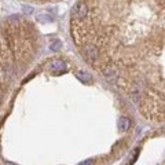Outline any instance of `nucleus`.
Instances as JSON below:
<instances>
[{
  "label": "nucleus",
  "instance_id": "nucleus-1",
  "mask_svg": "<svg viewBox=\"0 0 165 165\" xmlns=\"http://www.w3.org/2000/svg\"><path fill=\"white\" fill-rule=\"evenodd\" d=\"M73 21L80 45L99 51L94 68L124 90L145 118L165 123V0H87Z\"/></svg>",
  "mask_w": 165,
  "mask_h": 165
},
{
  "label": "nucleus",
  "instance_id": "nucleus-2",
  "mask_svg": "<svg viewBox=\"0 0 165 165\" xmlns=\"http://www.w3.org/2000/svg\"><path fill=\"white\" fill-rule=\"evenodd\" d=\"M90 13V6H88L87 0H80L75 4L73 7V11H72V17H73V21H83L88 17Z\"/></svg>",
  "mask_w": 165,
  "mask_h": 165
},
{
  "label": "nucleus",
  "instance_id": "nucleus-3",
  "mask_svg": "<svg viewBox=\"0 0 165 165\" xmlns=\"http://www.w3.org/2000/svg\"><path fill=\"white\" fill-rule=\"evenodd\" d=\"M48 70L52 73H61L66 70V63L62 59H52L48 63Z\"/></svg>",
  "mask_w": 165,
  "mask_h": 165
},
{
  "label": "nucleus",
  "instance_id": "nucleus-4",
  "mask_svg": "<svg viewBox=\"0 0 165 165\" xmlns=\"http://www.w3.org/2000/svg\"><path fill=\"white\" fill-rule=\"evenodd\" d=\"M76 76H77V78H78V80H81L83 83H87V84L92 83V76L88 75V73H84V72H77Z\"/></svg>",
  "mask_w": 165,
  "mask_h": 165
},
{
  "label": "nucleus",
  "instance_id": "nucleus-5",
  "mask_svg": "<svg viewBox=\"0 0 165 165\" xmlns=\"http://www.w3.org/2000/svg\"><path fill=\"white\" fill-rule=\"evenodd\" d=\"M131 125V120L128 118V117H121L120 121H118V127H120L121 131H127L128 128H130Z\"/></svg>",
  "mask_w": 165,
  "mask_h": 165
},
{
  "label": "nucleus",
  "instance_id": "nucleus-6",
  "mask_svg": "<svg viewBox=\"0 0 165 165\" xmlns=\"http://www.w3.org/2000/svg\"><path fill=\"white\" fill-rule=\"evenodd\" d=\"M37 21L41 22V23H48V22H51V21H52V18H51L50 14L41 13V14H39V17H37Z\"/></svg>",
  "mask_w": 165,
  "mask_h": 165
},
{
  "label": "nucleus",
  "instance_id": "nucleus-7",
  "mask_svg": "<svg viewBox=\"0 0 165 165\" xmlns=\"http://www.w3.org/2000/svg\"><path fill=\"white\" fill-rule=\"evenodd\" d=\"M61 47H62V43H61V40H58V39L52 40V41L50 43V48L54 50V51H58V50H61Z\"/></svg>",
  "mask_w": 165,
  "mask_h": 165
},
{
  "label": "nucleus",
  "instance_id": "nucleus-8",
  "mask_svg": "<svg viewBox=\"0 0 165 165\" xmlns=\"http://www.w3.org/2000/svg\"><path fill=\"white\" fill-rule=\"evenodd\" d=\"M22 11H23V14H32L33 8H32V7H29V6H23L22 7Z\"/></svg>",
  "mask_w": 165,
  "mask_h": 165
}]
</instances>
